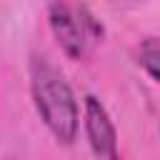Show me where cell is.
I'll return each instance as SVG.
<instances>
[{
  "mask_svg": "<svg viewBox=\"0 0 160 160\" xmlns=\"http://www.w3.org/2000/svg\"><path fill=\"white\" fill-rule=\"evenodd\" d=\"M30 90L35 98V108L50 132L70 145L78 132V102L72 88L62 78L58 68H52L45 58L30 60Z\"/></svg>",
  "mask_w": 160,
  "mask_h": 160,
  "instance_id": "1",
  "label": "cell"
},
{
  "mask_svg": "<svg viewBox=\"0 0 160 160\" xmlns=\"http://www.w3.org/2000/svg\"><path fill=\"white\" fill-rule=\"evenodd\" d=\"M48 20L55 40L72 60H85L102 40V25L82 2L52 0L48 10Z\"/></svg>",
  "mask_w": 160,
  "mask_h": 160,
  "instance_id": "2",
  "label": "cell"
},
{
  "mask_svg": "<svg viewBox=\"0 0 160 160\" xmlns=\"http://www.w3.org/2000/svg\"><path fill=\"white\" fill-rule=\"evenodd\" d=\"M85 132L92 145V150L100 158H118V132L115 125L105 110V105L88 95L85 98Z\"/></svg>",
  "mask_w": 160,
  "mask_h": 160,
  "instance_id": "3",
  "label": "cell"
},
{
  "mask_svg": "<svg viewBox=\"0 0 160 160\" xmlns=\"http://www.w3.org/2000/svg\"><path fill=\"white\" fill-rule=\"evenodd\" d=\"M138 62L160 82V38H145L138 48Z\"/></svg>",
  "mask_w": 160,
  "mask_h": 160,
  "instance_id": "4",
  "label": "cell"
},
{
  "mask_svg": "<svg viewBox=\"0 0 160 160\" xmlns=\"http://www.w3.org/2000/svg\"><path fill=\"white\" fill-rule=\"evenodd\" d=\"M120 2H142V0H120Z\"/></svg>",
  "mask_w": 160,
  "mask_h": 160,
  "instance_id": "5",
  "label": "cell"
}]
</instances>
